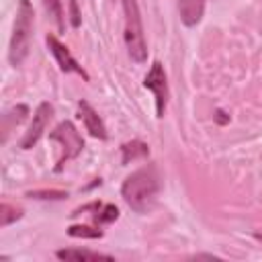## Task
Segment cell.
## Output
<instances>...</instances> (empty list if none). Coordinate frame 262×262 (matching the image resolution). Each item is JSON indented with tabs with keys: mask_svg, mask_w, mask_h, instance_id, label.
Segmentation results:
<instances>
[{
	"mask_svg": "<svg viewBox=\"0 0 262 262\" xmlns=\"http://www.w3.org/2000/svg\"><path fill=\"white\" fill-rule=\"evenodd\" d=\"M160 192V176L154 164H147L129 174L121 186L123 201L137 213H147Z\"/></svg>",
	"mask_w": 262,
	"mask_h": 262,
	"instance_id": "obj_1",
	"label": "cell"
},
{
	"mask_svg": "<svg viewBox=\"0 0 262 262\" xmlns=\"http://www.w3.org/2000/svg\"><path fill=\"white\" fill-rule=\"evenodd\" d=\"M33 27H35V10L29 0H18L16 8V18L12 27V37H10V47H8V61L12 66H20L31 49V37H33Z\"/></svg>",
	"mask_w": 262,
	"mask_h": 262,
	"instance_id": "obj_2",
	"label": "cell"
},
{
	"mask_svg": "<svg viewBox=\"0 0 262 262\" xmlns=\"http://www.w3.org/2000/svg\"><path fill=\"white\" fill-rule=\"evenodd\" d=\"M123 12H125V45L129 51V57L135 63H143L147 59V45L143 37V25L137 0H121Z\"/></svg>",
	"mask_w": 262,
	"mask_h": 262,
	"instance_id": "obj_3",
	"label": "cell"
},
{
	"mask_svg": "<svg viewBox=\"0 0 262 262\" xmlns=\"http://www.w3.org/2000/svg\"><path fill=\"white\" fill-rule=\"evenodd\" d=\"M49 139L51 141H57L61 145V156L57 160V166H55V172H61L63 164L68 160H74L82 154L84 149V139L82 135L78 133V129L74 127L72 121H61L51 133H49Z\"/></svg>",
	"mask_w": 262,
	"mask_h": 262,
	"instance_id": "obj_4",
	"label": "cell"
},
{
	"mask_svg": "<svg viewBox=\"0 0 262 262\" xmlns=\"http://www.w3.org/2000/svg\"><path fill=\"white\" fill-rule=\"evenodd\" d=\"M143 86L147 90L154 92V98H156V115L158 117H164L166 113V104H168V80H166V72H164V66L160 61H154L145 80H143Z\"/></svg>",
	"mask_w": 262,
	"mask_h": 262,
	"instance_id": "obj_5",
	"label": "cell"
},
{
	"mask_svg": "<svg viewBox=\"0 0 262 262\" xmlns=\"http://www.w3.org/2000/svg\"><path fill=\"white\" fill-rule=\"evenodd\" d=\"M51 117H53V106H51L49 102H41V104L37 106L35 115H33V121H31L27 133H25L23 139H20V149H31V147H35V143L41 139L43 131L47 129Z\"/></svg>",
	"mask_w": 262,
	"mask_h": 262,
	"instance_id": "obj_6",
	"label": "cell"
},
{
	"mask_svg": "<svg viewBox=\"0 0 262 262\" xmlns=\"http://www.w3.org/2000/svg\"><path fill=\"white\" fill-rule=\"evenodd\" d=\"M45 41H47V47H49V51L53 53V57H55V61H57V66L61 68V72H76V74H80L86 82L90 80V76L86 74V70L74 59V55L70 53V49L55 37V35H47L45 37Z\"/></svg>",
	"mask_w": 262,
	"mask_h": 262,
	"instance_id": "obj_7",
	"label": "cell"
},
{
	"mask_svg": "<svg viewBox=\"0 0 262 262\" xmlns=\"http://www.w3.org/2000/svg\"><path fill=\"white\" fill-rule=\"evenodd\" d=\"M78 111H80V119H82V123H84V127H86V131L92 135V137H98V139H106L108 137V133H106V127H104V123H102V119L98 117V113L86 102V100H80L78 102Z\"/></svg>",
	"mask_w": 262,
	"mask_h": 262,
	"instance_id": "obj_8",
	"label": "cell"
},
{
	"mask_svg": "<svg viewBox=\"0 0 262 262\" xmlns=\"http://www.w3.org/2000/svg\"><path fill=\"white\" fill-rule=\"evenodd\" d=\"M178 10H180V20L186 27H194L203 18L205 0H178Z\"/></svg>",
	"mask_w": 262,
	"mask_h": 262,
	"instance_id": "obj_9",
	"label": "cell"
},
{
	"mask_svg": "<svg viewBox=\"0 0 262 262\" xmlns=\"http://www.w3.org/2000/svg\"><path fill=\"white\" fill-rule=\"evenodd\" d=\"M55 256L59 260H74V262H80V260H113V256L108 254H102V252H92V250H80V248H66V250H57Z\"/></svg>",
	"mask_w": 262,
	"mask_h": 262,
	"instance_id": "obj_10",
	"label": "cell"
},
{
	"mask_svg": "<svg viewBox=\"0 0 262 262\" xmlns=\"http://www.w3.org/2000/svg\"><path fill=\"white\" fill-rule=\"evenodd\" d=\"M147 156H149V145L139 139H131L121 145V162L123 164H129V162H135V160H141Z\"/></svg>",
	"mask_w": 262,
	"mask_h": 262,
	"instance_id": "obj_11",
	"label": "cell"
},
{
	"mask_svg": "<svg viewBox=\"0 0 262 262\" xmlns=\"http://www.w3.org/2000/svg\"><path fill=\"white\" fill-rule=\"evenodd\" d=\"M27 115H29V106H27V104H16V106L10 108L8 113H4V115H2V123H4V129H2V131H4V137H2V139H6L10 127L23 123V121L27 119Z\"/></svg>",
	"mask_w": 262,
	"mask_h": 262,
	"instance_id": "obj_12",
	"label": "cell"
},
{
	"mask_svg": "<svg viewBox=\"0 0 262 262\" xmlns=\"http://www.w3.org/2000/svg\"><path fill=\"white\" fill-rule=\"evenodd\" d=\"M20 217H23V209H20V207L10 205V203H6V201L0 205V225H2V227L14 223V221L20 219Z\"/></svg>",
	"mask_w": 262,
	"mask_h": 262,
	"instance_id": "obj_13",
	"label": "cell"
},
{
	"mask_svg": "<svg viewBox=\"0 0 262 262\" xmlns=\"http://www.w3.org/2000/svg\"><path fill=\"white\" fill-rule=\"evenodd\" d=\"M45 10L49 12V16L55 20L57 29L63 33L66 31V20H63V8H61V0H43Z\"/></svg>",
	"mask_w": 262,
	"mask_h": 262,
	"instance_id": "obj_14",
	"label": "cell"
},
{
	"mask_svg": "<svg viewBox=\"0 0 262 262\" xmlns=\"http://www.w3.org/2000/svg\"><path fill=\"white\" fill-rule=\"evenodd\" d=\"M115 219H119V209L115 205H98L96 207V213H94V221L98 225H104V223H113Z\"/></svg>",
	"mask_w": 262,
	"mask_h": 262,
	"instance_id": "obj_15",
	"label": "cell"
},
{
	"mask_svg": "<svg viewBox=\"0 0 262 262\" xmlns=\"http://www.w3.org/2000/svg\"><path fill=\"white\" fill-rule=\"evenodd\" d=\"M68 235H70V237H88V239H96V237H102V229L88 227V225H70V227H68Z\"/></svg>",
	"mask_w": 262,
	"mask_h": 262,
	"instance_id": "obj_16",
	"label": "cell"
},
{
	"mask_svg": "<svg viewBox=\"0 0 262 262\" xmlns=\"http://www.w3.org/2000/svg\"><path fill=\"white\" fill-rule=\"evenodd\" d=\"M27 196H31V199H51V201H59V199H66L68 192H63V190H31V192H27Z\"/></svg>",
	"mask_w": 262,
	"mask_h": 262,
	"instance_id": "obj_17",
	"label": "cell"
},
{
	"mask_svg": "<svg viewBox=\"0 0 262 262\" xmlns=\"http://www.w3.org/2000/svg\"><path fill=\"white\" fill-rule=\"evenodd\" d=\"M68 6H70V25L74 29H78L82 25V14L78 10V0H68Z\"/></svg>",
	"mask_w": 262,
	"mask_h": 262,
	"instance_id": "obj_18",
	"label": "cell"
},
{
	"mask_svg": "<svg viewBox=\"0 0 262 262\" xmlns=\"http://www.w3.org/2000/svg\"><path fill=\"white\" fill-rule=\"evenodd\" d=\"M223 115H225L223 111H217V115H215V119H217L219 123H227V121H229V117H223Z\"/></svg>",
	"mask_w": 262,
	"mask_h": 262,
	"instance_id": "obj_19",
	"label": "cell"
},
{
	"mask_svg": "<svg viewBox=\"0 0 262 262\" xmlns=\"http://www.w3.org/2000/svg\"><path fill=\"white\" fill-rule=\"evenodd\" d=\"M254 237H256L258 242H262V233H258V231H256V233H254Z\"/></svg>",
	"mask_w": 262,
	"mask_h": 262,
	"instance_id": "obj_20",
	"label": "cell"
}]
</instances>
